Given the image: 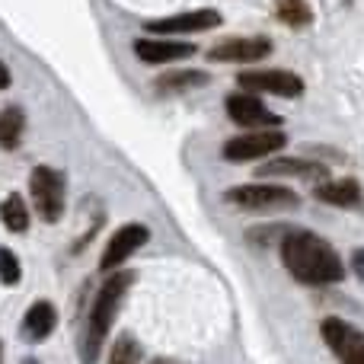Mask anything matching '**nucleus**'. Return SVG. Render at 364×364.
I'll return each mask as SVG.
<instances>
[{
    "label": "nucleus",
    "mask_w": 364,
    "mask_h": 364,
    "mask_svg": "<svg viewBox=\"0 0 364 364\" xmlns=\"http://www.w3.org/2000/svg\"><path fill=\"white\" fill-rule=\"evenodd\" d=\"M282 262L301 284H336L346 278V262L323 237L288 230L282 237Z\"/></svg>",
    "instance_id": "f257e3e1"
},
{
    "label": "nucleus",
    "mask_w": 364,
    "mask_h": 364,
    "mask_svg": "<svg viewBox=\"0 0 364 364\" xmlns=\"http://www.w3.org/2000/svg\"><path fill=\"white\" fill-rule=\"evenodd\" d=\"M134 284V272H112L106 278L100 291H96L93 304H90V314H87V329H83V339H80V361L83 364H93L100 358V348L106 346L109 339V329L115 323V314L122 307V297L125 291Z\"/></svg>",
    "instance_id": "f03ea898"
},
{
    "label": "nucleus",
    "mask_w": 364,
    "mask_h": 364,
    "mask_svg": "<svg viewBox=\"0 0 364 364\" xmlns=\"http://www.w3.org/2000/svg\"><path fill=\"white\" fill-rule=\"evenodd\" d=\"M64 188H68V179H64L61 170L55 166H36L29 176V192H32V205H36L38 218L45 224H58L64 214Z\"/></svg>",
    "instance_id": "7ed1b4c3"
},
{
    "label": "nucleus",
    "mask_w": 364,
    "mask_h": 364,
    "mask_svg": "<svg viewBox=\"0 0 364 364\" xmlns=\"http://www.w3.org/2000/svg\"><path fill=\"white\" fill-rule=\"evenodd\" d=\"M224 201H227V205L246 208V211H291V208L301 205V198H297L291 188H284V186H265V182L227 188Z\"/></svg>",
    "instance_id": "20e7f679"
},
{
    "label": "nucleus",
    "mask_w": 364,
    "mask_h": 364,
    "mask_svg": "<svg viewBox=\"0 0 364 364\" xmlns=\"http://www.w3.org/2000/svg\"><path fill=\"white\" fill-rule=\"evenodd\" d=\"M227 119L233 125L246 128V132H269V128H278L282 119L259 100L256 93H233L227 96Z\"/></svg>",
    "instance_id": "39448f33"
},
{
    "label": "nucleus",
    "mask_w": 364,
    "mask_h": 364,
    "mask_svg": "<svg viewBox=\"0 0 364 364\" xmlns=\"http://www.w3.org/2000/svg\"><path fill=\"white\" fill-rule=\"evenodd\" d=\"M288 144L282 132L269 128V132H246L240 138H230L224 144V160L230 164H246V160H262V157H272L275 151Z\"/></svg>",
    "instance_id": "423d86ee"
},
{
    "label": "nucleus",
    "mask_w": 364,
    "mask_h": 364,
    "mask_svg": "<svg viewBox=\"0 0 364 364\" xmlns=\"http://www.w3.org/2000/svg\"><path fill=\"white\" fill-rule=\"evenodd\" d=\"M237 83L243 87V93H272V96H284L294 100L304 93V80L291 70H246L237 77Z\"/></svg>",
    "instance_id": "0eeeda50"
},
{
    "label": "nucleus",
    "mask_w": 364,
    "mask_h": 364,
    "mask_svg": "<svg viewBox=\"0 0 364 364\" xmlns=\"http://www.w3.org/2000/svg\"><path fill=\"white\" fill-rule=\"evenodd\" d=\"M320 333L342 364H364V333H358L355 326H348V323L339 320V316L323 320Z\"/></svg>",
    "instance_id": "6e6552de"
},
{
    "label": "nucleus",
    "mask_w": 364,
    "mask_h": 364,
    "mask_svg": "<svg viewBox=\"0 0 364 364\" xmlns=\"http://www.w3.org/2000/svg\"><path fill=\"white\" fill-rule=\"evenodd\" d=\"M147 240H151V230H147L144 224L119 227V233H112V240H109L106 252H102V259H100V272H119L122 262L132 259Z\"/></svg>",
    "instance_id": "1a4fd4ad"
},
{
    "label": "nucleus",
    "mask_w": 364,
    "mask_h": 364,
    "mask_svg": "<svg viewBox=\"0 0 364 364\" xmlns=\"http://www.w3.org/2000/svg\"><path fill=\"white\" fill-rule=\"evenodd\" d=\"M214 26H220L218 10H188V13H176V16L151 19L147 32L151 36H186V32H208Z\"/></svg>",
    "instance_id": "9d476101"
},
{
    "label": "nucleus",
    "mask_w": 364,
    "mask_h": 364,
    "mask_svg": "<svg viewBox=\"0 0 364 364\" xmlns=\"http://www.w3.org/2000/svg\"><path fill=\"white\" fill-rule=\"evenodd\" d=\"M272 55V42L262 36L256 38H227V42L214 45L208 51L211 61H230V64H252V61H265Z\"/></svg>",
    "instance_id": "9b49d317"
},
{
    "label": "nucleus",
    "mask_w": 364,
    "mask_h": 364,
    "mask_svg": "<svg viewBox=\"0 0 364 364\" xmlns=\"http://www.w3.org/2000/svg\"><path fill=\"white\" fill-rule=\"evenodd\" d=\"M134 55L147 64H170V61H186V58H192L195 45L173 42V38H138V42H134Z\"/></svg>",
    "instance_id": "f8f14e48"
},
{
    "label": "nucleus",
    "mask_w": 364,
    "mask_h": 364,
    "mask_svg": "<svg viewBox=\"0 0 364 364\" xmlns=\"http://www.w3.org/2000/svg\"><path fill=\"white\" fill-rule=\"evenodd\" d=\"M55 326H58V310H55V304L36 301L29 310H26L19 333H23V339L29 342V346H38V342H45L51 333H55Z\"/></svg>",
    "instance_id": "ddd939ff"
},
{
    "label": "nucleus",
    "mask_w": 364,
    "mask_h": 364,
    "mask_svg": "<svg viewBox=\"0 0 364 364\" xmlns=\"http://www.w3.org/2000/svg\"><path fill=\"white\" fill-rule=\"evenodd\" d=\"M259 176H301V179H323L326 182V166L314 160H294V157H275L256 170Z\"/></svg>",
    "instance_id": "4468645a"
},
{
    "label": "nucleus",
    "mask_w": 364,
    "mask_h": 364,
    "mask_svg": "<svg viewBox=\"0 0 364 364\" xmlns=\"http://www.w3.org/2000/svg\"><path fill=\"white\" fill-rule=\"evenodd\" d=\"M314 195L323 201V205H336V208L361 205V186L355 179H326L314 188Z\"/></svg>",
    "instance_id": "2eb2a0df"
},
{
    "label": "nucleus",
    "mask_w": 364,
    "mask_h": 364,
    "mask_svg": "<svg viewBox=\"0 0 364 364\" xmlns=\"http://www.w3.org/2000/svg\"><path fill=\"white\" fill-rule=\"evenodd\" d=\"M26 132V115L19 106H6L4 112H0V147L4 151H13V147H19V138H23Z\"/></svg>",
    "instance_id": "dca6fc26"
},
{
    "label": "nucleus",
    "mask_w": 364,
    "mask_h": 364,
    "mask_svg": "<svg viewBox=\"0 0 364 364\" xmlns=\"http://www.w3.org/2000/svg\"><path fill=\"white\" fill-rule=\"evenodd\" d=\"M205 83H208L205 70H173V74L157 77L160 93H182V90H195V87H205Z\"/></svg>",
    "instance_id": "f3484780"
},
{
    "label": "nucleus",
    "mask_w": 364,
    "mask_h": 364,
    "mask_svg": "<svg viewBox=\"0 0 364 364\" xmlns=\"http://www.w3.org/2000/svg\"><path fill=\"white\" fill-rule=\"evenodd\" d=\"M275 13L291 29H304V26L314 23V10H310L307 0H275Z\"/></svg>",
    "instance_id": "a211bd4d"
},
{
    "label": "nucleus",
    "mask_w": 364,
    "mask_h": 364,
    "mask_svg": "<svg viewBox=\"0 0 364 364\" xmlns=\"http://www.w3.org/2000/svg\"><path fill=\"white\" fill-rule=\"evenodd\" d=\"M0 220H4V227L10 233H23L26 227H29V208H26V201L19 198V195L4 198V205H0Z\"/></svg>",
    "instance_id": "6ab92c4d"
},
{
    "label": "nucleus",
    "mask_w": 364,
    "mask_h": 364,
    "mask_svg": "<svg viewBox=\"0 0 364 364\" xmlns=\"http://www.w3.org/2000/svg\"><path fill=\"white\" fill-rule=\"evenodd\" d=\"M23 278V269H19L16 252H10L6 246H0V282L4 284H19Z\"/></svg>",
    "instance_id": "aec40b11"
},
{
    "label": "nucleus",
    "mask_w": 364,
    "mask_h": 364,
    "mask_svg": "<svg viewBox=\"0 0 364 364\" xmlns=\"http://www.w3.org/2000/svg\"><path fill=\"white\" fill-rule=\"evenodd\" d=\"M138 361H141V348L132 336L119 339V346H115L112 355H109V364H138Z\"/></svg>",
    "instance_id": "412c9836"
},
{
    "label": "nucleus",
    "mask_w": 364,
    "mask_h": 364,
    "mask_svg": "<svg viewBox=\"0 0 364 364\" xmlns=\"http://www.w3.org/2000/svg\"><path fill=\"white\" fill-rule=\"evenodd\" d=\"M352 272L364 282V250H355L352 252Z\"/></svg>",
    "instance_id": "4be33fe9"
},
{
    "label": "nucleus",
    "mask_w": 364,
    "mask_h": 364,
    "mask_svg": "<svg viewBox=\"0 0 364 364\" xmlns=\"http://www.w3.org/2000/svg\"><path fill=\"white\" fill-rule=\"evenodd\" d=\"M10 87V70H6V64L0 61V90H6Z\"/></svg>",
    "instance_id": "5701e85b"
},
{
    "label": "nucleus",
    "mask_w": 364,
    "mask_h": 364,
    "mask_svg": "<svg viewBox=\"0 0 364 364\" xmlns=\"http://www.w3.org/2000/svg\"><path fill=\"white\" fill-rule=\"evenodd\" d=\"M151 364H173V361H166V358H157V361H151Z\"/></svg>",
    "instance_id": "b1692460"
},
{
    "label": "nucleus",
    "mask_w": 364,
    "mask_h": 364,
    "mask_svg": "<svg viewBox=\"0 0 364 364\" xmlns=\"http://www.w3.org/2000/svg\"><path fill=\"white\" fill-rule=\"evenodd\" d=\"M23 364H38L36 358H23Z\"/></svg>",
    "instance_id": "393cba45"
},
{
    "label": "nucleus",
    "mask_w": 364,
    "mask_h": 364,
    "mask_svg": "<svg viewBox=\"0 0 364 364\" xmlns=\"http://www.w3.org/2000/svg\"><path fill=\"white\" fill-rule=\"evenodd\" d=\"M0 364H4V346H0Z\"/></svg>",
    "instance_id": "a878e982"
}]
</instances>
